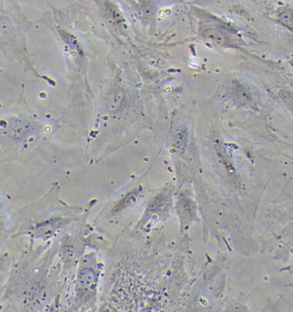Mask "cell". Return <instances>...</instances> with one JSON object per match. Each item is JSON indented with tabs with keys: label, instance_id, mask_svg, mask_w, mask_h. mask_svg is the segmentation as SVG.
<instances>
[{
	"label": "cell",
	"instance_id": "cell-2",
	"mask_svg": "<svg viewBox=\"0 0 293 312\" xmlns=\"http://www.w3.org/2000/svg\"><path fill=\"white\" fill-rule=\"evenodd\" d=\"M201 36L207 43L216 47H231L232 40L226 33L218 29H205Z\"/></svg>",
	"mask_w": 293,
	"mask_h": 312
},
{
	"label": "cell",
	"instance_id": "cell-5",
	"mask_svg": "<svg viewBox=\"0 0 293 312\" xmlns=\"http://www.w3.org/2000/svg\"><path fill=\"white\" fill-rule=\"evenodd\" d=\"M278 20L280 24L288 28L289 30L293 29V10L289 6H284L278 10Z\"/></svg>",
	"mask_w": 293,
	"mask_h": 312
},
{
	"label": "cell",
	"instance_id": "cell-1",
	"mask_svg": "<svg viewBox=\"0 0 293 312\" xmlns=\"http://www.w3.org/2000/svg\"><path fill=\"white\" fill-rule=\"evenodd\" d=\"M101 10L110 24L120 28H127L125 17L118 8L110 0H99Z\"/></svg>",
	"mask_w": 293,
	"mask_h": 312
},
{
	"label": "cell",
	"instance_id": "cell-6",
	"mask_svg": "<svg viewBox=\"0 0 293 312\" xmlns=\"http://www.w3.org/2000/svg\"><path fill=\"white\" fill-rule=\"evenodd\" d=\"M137 192H132L128 196H126L123 200L120 201V203L115 207L114 211H119L120 209H125L131 204H133L136 201Z\"/></svg>",
	"mask_w": 293,
	"mask_h": 312
},
{
	"label": "cell",
	"instance_id": "cell-4",
	"mask_svg": "<svg viewBox=\"0 0 293 312\" xmlns=\"http://www.w3.org/2000/svg\"><path fill=\"white\" fill-rule=\"evenodd\" d=\"M187 143V133L184 128L177 130L173 140V146L178 153H183Z\"/></svg>",
	"mask_w": 293,
	"mask_h": 312
},
{
	"label": "cell",
	"instance_id": "cell-3",
	"mask_svg": "<svg viewBox=\"0 0 293 312\" xmlns=\"http://www.w3.org/2000/svg\"><path fill=\"white\" fill-rule=\"evenodd\" d=\"M232 94H233L234 100H237V103L243 104V105H251L255 103L252 94L250 93V90H247L245 87L237 83L235 84L232 89Z\"/></svg>",
	"mask_w": 293,
	"mask_h": 312
}]
</instances>
